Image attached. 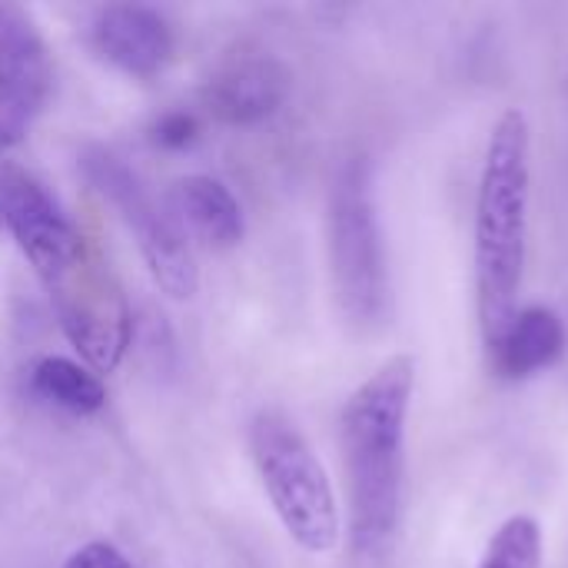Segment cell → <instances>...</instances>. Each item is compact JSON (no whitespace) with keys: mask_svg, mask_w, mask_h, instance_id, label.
<instances>
[{"mask_svg":"<svg viewBox=\"0 0 568 568\" xmlns=\"http://www.w3.org/2000/svg\"><path fill=\"white\" fill-rule=\"evenodd\" d=\"M30 389L43 403H50L57 409H67L73 416H93L106 403L103 383L93 373H87L83 366H77L73 359H63V356L40 359L30 369Z\"/></svg>","mask_w":568,"mask_h":568,"instance_id":"4fadbf2b","label":"cell"},{"mask_svg":"<svg viewBox=\"0 0 568 568\" xmlns=\"http://www.w3.org/2000/svg\"><path fill=\"white\" fill-rule=\"evenodd\" d=\"M30 123V110L7 90L0 87V150H10L23 140Z\"/></svg>","mask_w":568,"mask_h":568,"instance_id":"2e32d148","label":"cell"},{"mask_svg":"<svg viewBox=\"0 0 568 568\" xmlns=\"http://www.w3.org/2000/svg\"><path fill=\"white\" fill-rule=\"evenodd\" d=\"M63 568H133L126 562V556L120 549H113L110 542H90L83 549H77Z\"/></svg>","mask_w":568,"mask_h":568,"instance_id":"e0dca14e","label":"cell"},{"mask_svg":"<svg viewBox=\"0 0 568 568\" xmlns=\"http://www.w3.org/2000/svg\"><path fill=\"white\" fill-rule=\"evenodd\" d=\"M97 53L126 77H156L173 57V30L153 7L113 3L93 20Z\"/></svg>","mask_w":568,"mask_h":568,"instance_id":"9c48e42d","label":"cell"},{"mask_svg":"<svg viewBox=\"0 0 568 568\" xmlns=\"http://www.w3.org/2000/svg\"><path fill=\"white\" fill-rule=\"evenodd\" d=\"M60 329L97 373H113L130 346V306L103 256L87 243L47 283Z\"/></svg>","mask_w":568,"mask_h":568,"instance_id":"8992f818","label":"cell"},{"mask_svg":"<svg viewBox=\"0 0 568 568\" xmlns=\"http://www.w3.org/2000/svg\"><path fill=\"white\" fill-rule=\"evenodd\" d=\"M250 453L290 539L313 556L333 552L339 542V506L306 436L283 413L263 409L250 423Z\"/></svg>","mask_w":568,"mask_h":568,"instance_id":"3957f363","label":"cell"},{"mask_svg":"<svg viewBox=\"0 0 568 568\" xmlns=\"http://www.w3.org/2000/svg\"><path fill=\"white\" fill-rule=\"evenodd\" d=\"M293 77L270 53H246L230 60L203 90L206 110L230 126H253L273 116L290 97Z\"/></svg>","mask_w":568,"mask_h":568,"instance_id":"ba28073f","label":"cell"},{"mask_svg":"<svg viewBox=\"0 0 568 568\" xmlns=\"http://www.w3.org/2000/svg\"><path fill=\"white\" fill-rule=\"evenodd\" d=\"M0 87H7L30 113L43 110L53 90L47 43L33 20L13 3H0Z\"/></svg>","mask_w":568,"mask_h":568,"instance_id":"8fae6325","label":"cell"},{"mask_svg":"<svg viewBox=\"0 0 568 568\" xmlns=\"http://www.w3.org/2000/svg\"><path fill=\"white\" fill-rule=\"evenodd\" d=\"M329 266L343 316L356 329L383 326L389 310V266L366 156H349L333 180Z\"/></svg>","mask_w":568,"mask_h":568,"instance_id":"277c9868","label":"cell"},{"mask_svg":"<svg viewBox=\"0 0 568 568\" xmlns=\"http://www.w3.org/2000/svg\"><path fill=\"white\" fill-rule=\"evenodd\" d=\"M542 549L546 539L539 519L529 513H516L486 542L479 568H542Z\"/></svg>","mask_w":568,"mask_h":568,"instance_id":"5bb4252c","label":"cell"},{"mask_svg":"<svg viewBox=\"0 0 568 568\" xmlns=\"http://www.w3.org/2000/svg\"><path fill=\"white\" fill-rule=\"evenodd\" d=\"M170 210L176 213L180 226L200 236L213 250H230L243 240V210L230 186L213 176H183L173 186Z\"/></svg>","mask_w":568,"mask_h":568,"instance_id":"7c38bea8","label":"cell"},{"mask_svg":"<svg viewBox=\"0 0 568 568\" xmlns=\"http://www.w3.org/2000/svg\"><path fill=\"white\" fill-rule=\"evenodd\" d=\"M416 389V359H386L343 406L339 446L349 493V542L356 556H376L403 513L406 419Z\"/></svg>","mask_w":568,"mask_h":568,"instance_id":"6da1fadb","label":"cell"},{"mask_svg":"<svg viewBox=\"0 0 568 568\" xmlns=\"http://www.w3.org/2000/svg\"><path fill=\"white\" fill-rule=\"evenodd\" d=\"M529 200H532V130H529V116L519 106H513L489 130L479 193H476L473 266H476V310H479V329L486 349L499 339V333L519 310L516 303H519L526 246H529Z\"/></svg>","mask_w":568,"mask_h":568,"instance_id":"7a4b0ae2","label":"cell"},{"mask_svg":"<svg viewBox=\"0 0 568 568\" xmlns=\"http://www.w3.org/2000/svg\"><path fill=\"white\" fill-rule=\"evenodd\" d=\"M0 216L40 280L60 273L87 246V236L70 223L60 203L27 170L10 163L0 166Z\"/></svg>","mask_w":568,"mask_h":568,"instance_id":"52a82bcc","label":"cell"},{"mask_svg":"<svg viewBox=\"0 0 568 568\" xmlns=\"http://www.w3.org/2000/svg\"><path fill=\"white\" fill-rule=\"evenodd\" d=\"M0 220H3V216H0Z\"/></svg>","mask_w":568,"mask_h":568,"instance_id":"ac0fdd59","label":"cell"},{"mask_svg":"<svg viewBox=\"0 0 568 568\" xmlns=\"http://www.w3.org/2000/svg\"><path fill=\"white\" fill-rule=\"evenodd\" d=\"M80 170L87 183L120 213L123 226L136 236V246L156 280V286L173 300H190L196 293V260L170 203H160L146 180L113 150L87 146L80 153Z\"/></svg>","mask_w":568,"mask_h":568,"instance_id":"5b68a950","label":"cell"},{"mask_svg":"<svg viewBox=\"0 0 568 568\" xmlns=\"http://www.w3.org/2000/svg\"><path fill=\"white\" fill-rule=\"evenodd\" d=\"M568 349L566 320L552 306H523L489 346V363L499 379L523 383L562 363Z\"/></svg>","mask_w":568,"mask_h":568,"instance_id":"30bf717a","label":"cell"},{"mask_svg":"<svg viewBox=\"0 0 568 568\" xmlns=\"http://www.w3.org/2000/svg\"><path fill=\"white\" fill-rule=\"evenodd\" d=\"M196 133H200V123H196V116L186 113V110H170V113H163V116L156 120V126H153V140H156L163 150H183V146H190V143L196 140Z\"/></svg>","mask_w":568,"mask_h":568,"instance_id":"9a60e30c","label":"cell"}]
</instances>
